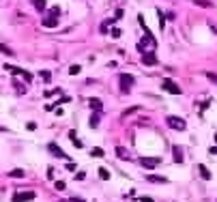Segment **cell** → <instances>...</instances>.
<instances>
[{
	"label": "cell",
	"instance_id": "obj_1",
	"mask_svg": "<svg viewBox=\"0 0 217 202\" xmlns=\"http://www.w3.org/2000/svg\"><path fill=\"white\" fill-rule=\"evenodd\" d=\"M58 15H60V9L58 7H52L50 9V15L43 17L41 24L45 26V28H54V26H58Z\"/></svg>",
	"mask_w": 217,
	"mask_h": 202
},
{
	"label": "cell",
	"instance_id": "obj_2",
	"mask_svg": "<svg viewBox=\"0 0 217 202\" xmlns=\"http://www.w3.org/2000/svg\"><path fill=\"white\" fill-rule=\"evenodd\" d=\"M166 123H168L170 129H178V131H183L185 127H187V123H185L180 116H168V118H166Z\"/></svg>",
	"mask_w": 217,
	"mask_h": 202
},
{
	"label": "cell",
	"instance_id": "obj_3",
	"mask_svg": "<svg viewBox=\"0 0 217 202\" xmlns=\"http://www.w3.org/2000/svg\"><path fill=\"white\" fill-rule=\"evenodd\" d=\"M161 88L166 90V93H170V95H180V86L176 84V82H172V80H164L161 82Z\"/></svg>",
	"mask_w": 217,
	"mask_h": 202
},
{
	"label": "cell",
	"instance_id": "obj_4",
	"mask_svg": "<svg viewBox=\"0 0 217 202\" xmlns=\"http://www.w3.org/2000/svg\"><path fill=\"white\" fill-rule=\"evenodd\" d=\"M155 45H157V41H155V37L153 34H144V39L140 41V52H146V48H151V50H155Z\"/></svg>",
	"mask_w": 217,
	"mask_h": 202
},
{
	"label": "cell",
	"instance_id": "obj_5",
	"mask_svg": "<svg viewBox=\"0 0 217 202\" xmlns=\"http://www.w3.org/2000/svg\"><path fill=\"white\" fill-rule=\"evenodd\" d=\"M4 69H7L9 73H13V75H22L26 82H30V80H32V75H30V73H28V71H24V69H20V67H13V65H4Z\"/></svg>",
	"mask_w": 217,
	"mask_h": 202
},
{
	"label": "cell",
	"instance_id": "obj_6",
	"mask_svg": "<svg viewBox=\"0 0 217 202\" xmlns=\"http://www.w3.org/2000/svg\"><path fill=\"white\" fill-rule=\"evenodd\" d=\"M140 163L144 168H157L161 163V157H140Z\"/></svg>",
	"mask_w": 217,
	"mask_h": 202
},
{
	"label": "cell",
	"instance_id": "obj_7",
	"mask_svg": "<svg viewBox=\"0 0 217 202\" xmlns=\"http://www.w3.org/2000/svg\"><path fill=\"white\" fill-rule=\"evenodd\" d=\"M118 80H121V88L125 90V93H127V90L133 86V82H135V80H133V75H127V73H123V75H121Z\"/></svg>",
	"mask_w": 217,
	"mask_h": 202
},
{
	"label": "cell",
	"instance_id": "obj_8",
	"mask_svg": "<svg viewBox=\"0 0 217 202\" xmlns=\"http://www.w3.org/2000/svg\"><path fill=\"white\" fill-rule=\"evenodd\" d=\"M28 200H34V191H22V194L13 196V202H28Z\"/></svg>",
	"mask_w": 217,
	"mask_h": 202
},
{
	"label": "cell",
	"instance_id": "obj_9",
	"mask_svg": "<svg viewBox=\"0 0 217 202\" xmlns=\"http://www.w3.org/2000/svg\"><path fill=\"white\" fill-rule=\"evenodd\" d=\"M47 151L54 155V157H60V159H67V157H69V155H65V151L58 149V146L54 144V142H52V144H47Z\"/></svg>",
	"mask_w": 217,
	"mask_h": 202
},
{
	"label": "cell",
	"instance_id": "obj_10",
	"mask_svg": "<svg viewBox=\"0 0 217 202\" xmlns=\"http://www.w3.org/2000/svg\"><path fill=\"white\" fill-rule=\"evenodd\" d=\"M142 62L144 65H157V56L146 50V52H142Z\"/></svg>",
	"mask_w": 217,
	"mask_h": 202
},
{
	"label": "cell",
	"instance_id": "obj_11",
	"mask_svg": "<svg viewBox=\"0 0 217 202\" xmlns=\"http://www.w3.org/2000/svg\"><path fill=\"white\" fill-rule=\"evenodd\" d=\"M198 170H200V176H202L204 181H211V179H213V174L209 172V168H206V166H202V163L198 166Z\"/></svg>",
	"mask_w": 217,
	"mask_h": 202
},
{
	"label": "cell",
	"instance_id": "obj_12",
	"mask_svg": "<svg viewBox=\"0 0 217 202\" xmlns=\"http://www.w3.org/2000/svg\"><path fill=\"white\" fill-rule=\"evenodd\" d=\"M88 105L93 108L95 112H101V108H103V103H101V99H97V97H95V99H90V101H88Z\"/></svg>",
	"mask_w": 217,
	"mask_h": 202
},
{
	"label": "cell",
	"instance_id": "obj_13",
	"mask_svg": "<svg viewBox=\"0 0 217 202\" xmlns=\"http://www.w3.org/2000/svg\"><path fill=\"white\" fill-rule=\"evenodd\" d=\"M146 181H151V183H161V185H164L168 179H166V176H157V174H146Z\"/></svg>",
	"mask_w": 217,
	"mask_h": 202
},
{
	"label": "cell",
	"instance_id": "obj_14",
	"mask_svg": "<svg viewBox=\"0 0 217 202\" xmlns=\"http://www.w3.org/2000/svg\"><path fill=\"white\" fill-rule=\"evenodd\" d=\"M172 153H174V161H176V163H183V151H180L178 146H174Z\"/></svg>",
	"mask_w": 217,
	"mask_h": 202
},
{
	"label": "cell",
	"instance_id": "obj_15",
	"mask_svg": "<svg viewBox=\"0 0 217 202\" xmlns=\"http://www.w3.org/2000/svg\"><path fill=\"white\" fill-rule=\"evenodd\" d=\"M69 138H71V142H73V146H75V149H82V140H77V138H75V131H69Z\"/></svg>",
	"mask_w": 217,
	"mask_h": 202
},
{
	"label": "cell",
	"instance_id": "obj_16",
	"mask_svg": "<svg viewBox=\"0 0 217 202\" xmlns=\"http://www.w3.org/2000/svg\"><path fill=\"white\" fill-rule=\"evenodd\" d=\"M116 157L118 159H129V155H127V151H125L123 146H116Z\"/></svg>",
	"mask_w": 217,
	"mask_h": 202
},
{
	"label": "cell",
	"instance_id": "obj_17",
	"mask_svg": "<svg viewBox=\"0 0 217 202\" xmlns=\"http://www.w3.org/2000/svg\"><path fill=\"white\" fill-rule=\"evenodd\" d=\"M9 176H13V179H24L26 172H24V170H13V172H9Z\"/></svg>",
	"mask_w": 217,
	"mask_h": 202
},
{
	"label": "cell",
	"instance_id": "obj_18",
	"mask_svg": "<svg viewBox=\"0 0 217 202\" xmlns=\"http://www.w3.org/2000/svg\"><path fill=\"white\" fill-rule=\"evenodd\" d=\"M88 125L93 127V129H95V127H99V114H93V116H90V121H88Z\"/></svg>",
	"mask_w": 217,
	"mask_h": 202
},
{
	"label": "cell",
	"instance_id": "obj_19",
	"mask_svg": "<svg viewBox=\"0 0 217 202\" xmlns=\"http://www.w3.org/2000/svg\"><path fill=\"white\" fill-rule=\"evenodd\" d=\"M90 155H93V157H97V159H101V157H103V149H99V146H95Z\"/></svg>",
	"mask_w": 217,
	"mask_h": 202
},
{
	"label": "cell",
	"instance_id": "obj_20",
	"mask_svg": "<svg viewBox=\"0 0 217 202\" xmlns=\"http://www.w3.org/2000/svg\"><path fill=\"white\" fill-rule=\"evenodd\" d=\"M97 172H99V176H101V179H103V181H107V179H110V172H107V170H105V168H99V170H97Z\"/></svg>",
	"mask_w": 217,
	"mask_h": 202
},
{
	"label": "cell",
	"instance_id": "obj_21",
	"mask_svg": "<svg viewBox=\"0 0 217 202\" xmlns=\"http://www.w3.org/2000/svg\"><path fill=\"white\" fill-rule=\"evenodd\" d=\"M80 71H82V67H80V65H71V67H69V73H71V75H77Z\"/></svg>",
	"mask_w": 217,
	"mask_h": 202
},
{
	"label": "cell",
	"instance_id": "obj_22",
	"mask_svg": "<svg viewBox=\"0 0 217 202\" xmlns=\"http://www.w3.org/2000/svg\"><path fill=\"white\" fill-rule=\"evenodd\" d=\"M0 52H4L7 56H13V54H15V52H11V48H7L4 43H0Z\"/></svg>",
	"mask_w": 217,
	"mask_h": 202
},
{
	"label": "cell",
	"instance_id": "obj_23",
	"mask_svg": "<svg viewBox=\"0 0 217 202\" xmlns=\"http://www.w3.org/2000/svg\"><path fill=\"white\" fill-rule=\"evenodd\" d=\"M157 15H159V28L164 30V26H166V15L161 13V11H157Z\"/></svg>",
	"mask_w": 217,
	"mask_h": 202
},
{
	"label": "cell",
	"instance_id": "obj_24",
	"mask_svg": "<svg viewBox=\"0 0 217 202\" xmlns=\"http://www.w3.org/2000/svg\"><path fill=\"white\" fill-rule=\"evenodd\" d=\"M45 7H47V4H45V0H34V9H39V11H43Z\"/></svg>",
	"mask_w": 217,
	"mask_h": 202
},
{
	"label": "cell",
	"instance_id": "obj_25",
	"mask_svg": "<svg viewBox=\"0 0 217 202\" xmlns=\"http://www.w3.org/2000/svg\"><path fill=\"white\" fill-rule=\"evenodd\" d=\"M138 110H140V108H129V110H125V112H123V118H127L129 114H133V112H138Z\"/></svg>",
	"mask_w": 217,
	"mask_h": 202
},
{
	"label": "cell",
	"instance_id": "obj_26",
	"mask_svg": "<svg viewBox=\"0 0 217 202\" xmlns=\"http://www.w3.org/2000/svg\"><path fill=\"white\" fill-rule=\"evenodd\" d=\"M121 28H112V39H121Z\"/></svg>",
	"mask_w": 217,
	"mask_h": 202
},
{
	"label": "cell",
	"instance_id": "obj_27",
	"mask_svg": "<svg viewBox=\"0 0 217 202\" xmlns=\"http://www.w3.org/2000/svg\"><path fill=\"white\" fill-rule=\"evenodd\" d=\"M54 187H56L58 191H62V189H65V181H56V183H54Z\"/></svg>",
	"mask_w": 217,
	"mask_h": 202
},
{
	"label": "cell",
	"instance_id": "obj_28",
	"mask_svg": "<svg viewBox=\"0 0 217 202\" xmlns=\"http://www.w3.org/2000/svg\"><path fill=\"white\" fill-rule=\"evenodd\" d=\"M50 78H52L50 71H41V80H43V82H50Z\"/></svg>",
	"mask_w": 217,
	"mask_h": 202
},
{
	"label": "cell",
	"instance_id": "obj_29",
	"mask_svg": "<svg viewBox=\"0 0 217 202\" xmlns=\"http://www.w3.org/2000/svg\"><path fill=\"white\" fill-rule=\"evenodd\" d=\"M206 78H209L211 82H215V84H217V75H215V73H211V71H209V73H206Z\"/></svg>",
	"mask_w": 217,
	"mask_h": 202
},
{
	"label": "cell",
	"instance_id": "obj_30",
	"mask_svg": "<svg viewBox=\"0 0 217 202\" xmlns=\"http://www.w3.org/2000/svg\"><path fill=\"white\" fill-rule=\"evenodd\" d=\"M196 4H200V7H209V0H194Z\"/></svg>",
	"mask_w": 217,
	"mask_h": 202
},
{
	"label": "cell",
	"instance_id": "obj_31",
	"mask_svg": "<svg viewBox=\"0 0 217 202\" xmlns=\"http://www.w3.org/2000/svg\"><path fill=\"white\" fill-rule=\"evenodd\" d=\"M123 17V9H116V13H114V20H121Z\"/></svg>",
	"mask_w": 217,
	"mask_h": 202
},
{
	"label": "cell",
	"instance_id": "obj_32",
	"mask_svg": "<svg viewBox=\"0 0 217 202\" xmlns=\"http://www.w3.org/2000/svg\"><path fill=\"white\" fill-rule=\"evenodd\" d=\"M75 179H77V181H84V179H86V174H84V172H77V174H75Z\"/></svg>",
	"mask_w": 217,
	"mask_h": 202
},
{
	"label": "cell",
	"instance_id": "obj_33",
	"mask_svg": "<svg viewBox=\"0 0 217 202\" xmlns=\"http://www.w3.org/2000/svg\"><path fill=\"white\" fill-rule=\"evenodd\" d=\"M26 127H28L30 131H34V129H37V123H28V125H26Z\"/></svg>",
	"mask_w": 217,
	"mask_h": 202
},
{
	"label": "cell",
	"instance_id": "obj_34",
	"mask_svg": "<svg viewBox=\"0 0 217 202\" xmlns=\"http://www.w3.org/2000/svg\"><path fill=\"white\" fill-rule=\"evenodd\" d=\"M140 202H155L153 198H148V196H144V198H140Z\"/></svg>",
	"mask_w": 217,
	"mask_h": 202
},
{
	"label": "cell",
	"instance_id": "obj_35",
	"mask_svg": "<svg viewBox=\"0 0 217 202\" xmlns=\"http://www.w3.org/2000/svg\"><path fill=\"white\" fill-rule=\"evenodd\" d=\"M69 202H84V200H80V198H71Z\"/></svg>",
	"mask_w": 217,
	"mask_h": 202
},
{
	"label": "cell",
	"instance_id": "obj_36",
	"mask_svg": "<svg viewBox=\"0 0 217 202\" xmlns=\"http://www.w3.org/2000/svg\"><path fill=\"white\" fill-rule=\"evenodd\" d=\"M60 202H65V200H60Z\"/></svg>",
	"mask_w": 217,
	"mask_h": 202
}]
</instances>
